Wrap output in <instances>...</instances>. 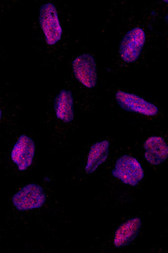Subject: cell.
Instances as JSON below:
<instances>
[{
    "label": "cell",
    "mask_w": 168,
    "mask_h": 253,
    "mask_svg": "<svg viewBox=\"0 0 168 253\" xmlns=\"http://www.w3.org/2000/svg\"><path fill=\"white\" fill-rule=\"evenodd\" d=\"M142 226L139 217L132 218L125 221L115 231L114 245L122 248L130 245L138 237Z\"/></svg>",
    "instance_id": "cell-9"
},
{
    "label": "cell",
    "mask_w": 168,
    "mask_h": 253,
    "mask_svg": "<svg viewBox=\"0 0 168 253\" xmlns=\"http://www.w3.org/2000/svg\"><path fill=\"white\" fill-rule=\"evenodd\" d=\"M110 143L103 140L94 143L90 149L85 171L88 174H92L98 168L106 162L109 156Z\"/></svg>",
    "instance_id": "cell-11"
},
{
    "label": "cell",
    "mask_w": 168,
    "mask_h": 253,
    "mask_svg": "<svg viewBox=\"0 0 168 253\" xmlns=\"http://www.w3.org/2000/svg\"><path fill=\"white\" fill-rule=\"evenodd\" d=\"M46 200L44 188L35 183L24 186L12 199L14 207L21 212L40 209L45 205Z\"/></svg>",
    "instance_id": "cell-2"
},
{
    "label": "cell",
    "mask_w": 168,
    "mask_h": 253,
    "mask_svg": "<svg viewBox=\"0 0 168 253\" xmlns=\"http://www.w3.org/2000/svg\"><path fill=\"white\" fill-rule=\"evenodd\" d=\"M143 147L145 150L144 157L150 164L158 166L167 160L168 156V146L162 137H150L145 141Z\"/></svg>",
    "instance_id": "cell-8"
},
{
    "label": "cell",
    "mask_w": 168,
    "mask_h": 253,
    "mask_svg": "<svg viewBox=\"0 0 168 253\" xmlns=\"http://www.w3.org/2000/svg\"><path fill=\"white\" fill-rule=\"evenodd\" d=\"M35 150V142L30 136L22 134L19 137L13 147L10 157L19 171H26L33 164Z\"/></svg>",
    "instance_id": "cell-7"
},
{
    "label": "cell",
    "mask_w": 168,
    "mask_h": 253,
    "mask_svg": "<svg viewBox=\"0 0 168 253\" xmlns=\"http://www.w3.org/2000/svg\"><path fill=\"white\" fill-rule=\"evenodd\" d=\"M72 69L75 78L84 86L92 89L98 83L97 62L90 54L79 55L73 60Z\"/></svg>",
    "instance_id": "cell-5"
},
{
    "label": "cell",
    "mask_w": 168,
    "mask_h": 253,
    "mask_svg": "<svg viewBox=\"0 0 168 253\" xmlns=\"http://www.w3.org/2000/svg\"><path fill=\"white\" fill-rule=\"evenodd\" d=\"M2 118V112L1 109H0V121L1 120Z\"/></svg>",
    "instance_id": "cell-12"
},
{
    "label": "cell",
    "mask_w": 168,
    "mask_h": 253,
    "mask_svg": "<svg viewBox=\"0 0 168 253\" xmlns=\"http://www.w3.org/2000/svg\"><path fill=\"white\" fill-rule=\"evenodd\" d=\"M145 41V34L142 28L135 27L128 32L123 38L119 46V54L122 59L127 63L137 60Z\"/></svg>",
    "instance_id": "cell-4"
},
{
    "label": "cell",
    "mask_w": 168,
    "mask_h": 253,
    "mask_svg": "<svg viewBox=\"0 0 168 253\" xmlns=\"http://www.w3.org/2000/svg\"><path fill=\"white\" fill-rule=\"evenodd\" d=\"M54 110L57 118L65 123H70L74 120V100L72 92L62 89L54 100Z\"/></svg>",
    "instance_id": "cell-10"
},
{
    "label": "cell",
    "mask_w": 168,
    "mask_h": 253,
    "mask_svg": "<svg viewBox=\"0 0 168 253\" xmlns=\"http://www.w3.org/2000/svg\"><path fill=\"white\" fill-rule=\"evenodd\" d=\"M112 174L123 184L132 187L137 186L144 176L140 162L135 158L128 155L118 158L112 170Z\"/></svg>",
    "instance_id": "cell-3"
},
{
    "label": "cell",
    "mask_w": 168,
    "mask_h": 253,
    "mask_svg": "<svg viewBox=\"0 0 168 253\" xmlns=\"http://www.w3.org/2000/svg\"><path fill=\"white\" fill-rule=\"evenodd\" d=\"M38 20L46 43L50 46L56 45L62 39L63 30L55 5L50 2L42 5Z\"/></svg>",
    "instance_id": "cell-1"
},
{
    "label": "cell",
    "mask_w": 168,
    "mask_h": 253,
    "mask_svg": "<svg viewBox=\"0 0 168 253\" xmlns=\"http://www.w3.org/2000/svg\"><path fill=\"white\" fill-rule=\"evenodd\" d=\"M115 97L119 107L124 111L148 117H154L159 112L158 107L155 104L135 94L119 90Z\"/></svg>",
    "instance_id": "cell-6"
}]
</instances>
